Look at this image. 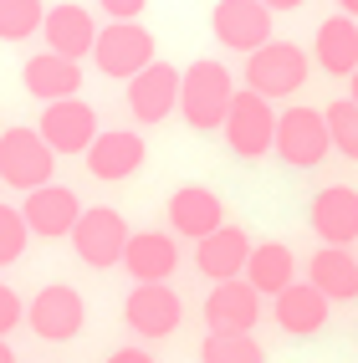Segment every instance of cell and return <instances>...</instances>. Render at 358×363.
<instances>
[{
	"instance_id": "1",
	"label": "cell",
	"mask_w": 358,
	"mask_h": 363,
	"mask_svg": "<svg viewBox=\"0 0 358 363\" xmlns=\"http://www.w3.org/2000/svg\"><path fill=\"white\" fill-rule=\"evenodd\" d=\"M230 103H235V82H230V67L215 62V57H200L184 67V87H179V113L189 128H225L230 118Z\"/></svg>"
},
{
	"instance_id": "2",
	"label": "cell",
	"mask_w": 358,
	"mask_h": 363,
	"mask_svg": "<svg viewBox=\"0 0 358 363\" xmlns=\"http://www.w3.org/2000/svg\"><path fill=\"white\" fill-rule=\"evenodd\" d=\"M57 169V149L41 138V128H6L0 133V179L21 195H36V189L52 184Z\"/></svg>"
},
{
	"instance_id": "3",
	"label": "cell",
	"mask_w": 358,
	"mask_h": 363,
	"mask_svg": "<svg viewBox=\"0 0 358 363\" xmlns=\"http://www.w3.org/2000/svg\"><path fill=\"white\" fill-rule=\"evenodd\" d=\"M128 240H133V230H128L123 215L113 205H92V210H82L77 230H72V251H77V261L92 266V272H108V266H123Z\"/></svg>"
},
{
	"instance_id": "4",
	"label": "cell",
	"mask_w": 358,
	"mask_h": 363,
	"mask_svg": "<svg viewBox=\"0 0 358 363\" xmlns=\"http://www.w3.org/2000/svg\"><path fill=\"white\" fill-rule=\"evenodd\" d=\"M302 82H307V52L297 41H267L261 52L246 57V87L261 92L267 103L292 98Z\"/></svg>"
},
{
	"instance_id": "5",
	"label": "cell",
	"mask_w": 358,
	"mask_h": 363,
	"mask_svg": "<svg viewBox=\"0 0 358 363\" xmlns=\"http://www.w3.org/2000/svg\"><path fill=\"white\" fill-rule=\"evenodd\" d=\"M276 123H281V113H272V103L246 87V92H235L230 118H225L220 133H225L235 159H261V154L276 149Z\"/></svg>"
},
{
	"instance_id": "6",
	"label": "cell",
	"mask_w": 358,
	"mask_h": 363,
	"mask_svg": "<svg viewBox=\"0 0 358 363\" xmlns=\"http://www.w3.org/2000/svg\"><path fill=\"white\" fill-rule=\"evenodd\" d=\"M92 62H98L103 77H123V82H133L143 67L159 62V57H154V36H149V26H138V21H108L103 36H98V46H92Z\"/></svg>"
},
{
	"instance_id": "7",
	"label": "cell",
	"mask_w": 358,
	"mask_h": 363,
	"mask_svg": "<svg viewBox=\"0 0 358 363\" xmlns=\"http://www.w3.org/2000/svg\"><path fill=\"white\" fill-rule=\"evenodd\" d=\"M332 149L328 133V113L323 108H286L276 123V159L292 169H318Z\"/></svg>"
},
{
	"instance_id": "8",
	"label": "cell",
	"mask_w": 358,
	"mask_h": 363,
	"mask_svg": "<svg viewBox=\"0 0 358 363\" xmlns=\"http://www.w3.org/2000/svg\"><path fill=\"white\" fill-rule=\"evenodd\" d=\"M87 323V302L77 286H67V281H52V286H41V292L26 302V328L36 337H46V343H67V337H77Z\"/></svg>"
},
{
	"instance_id": "9",
	"label": "cell",
	"mask_w": 358,
	"mask_h": 363,
	"mask_svg": "<svg viewBox=\"0 0 358 363\" xmlns=\"http://www.w3.org/2000/svg\"><path fill=\"white\" fill-rule=\"evenodd\" d=\"M210 31H215L220 46L251 57V52H261V46L272 41V11L261 6V0H215Z\"/></svg>"
},
{
	"instance_id": "10",
	"label": "cell",
	"mask_w": 358,
	"mask_h": 363,
	"mask_svg": "<svg viewBox=\"0 0 358 363\" xmlns=\"http://www.w3.org/2000/svg\"><path fill=\"white\" fill-rule=\"evenodd\" d=\"M184 318V302L169 281H138L128 302H123V323L138 333V337H169Z\"/></svg>"
},
{
	"instance_id": "11",
	"label": "cell",
	"mask_w": 358,
	"mask_h": 363,
	"mask_svg": "<svg viewBox=\"0 0 358 363\" xmlns=\"http://www.w3.org/2000/svg\"><path fill=\"white\" fill-rule=\"evenodd\" d=\"M41 138L52 143L57 154H82L87 159V149L98 143V108L92 103H82V98H67V103H46V113H41Z\"/></svg>"
},
{
	"instance_id": "12",
	"label": "cell",
	"mask_w": 358,
	"mask_h": 363,
	"mask_svg": "<svg viewBox=\"0 0 358 363\" xmlns=\"http://www.w3.org/2000/svg\"><path fill=\"white\" fill-rule=\"evenodd\" d=\"M179 87H184V72L169 67V62H154L143 67L138 77L128 82V113L138 118V123H164L174 108H179Z\"/></svg>"
},
{
	"instance_id": "13",
	"label": "cell",
	"mask_w": 358,
	"mask_h": 363,
	"mask_svg": "<svg viewBox=\"0 0 358 363\" xmlns=\"http://www.w3.org/2000/svg\"><path fill=\"white\" fill-rule=\"evenodd\" d=\"M169 225H174V235H184V240H195V246H200L205 235H215V230L230 225V220H225V205H220L215 189L179 184L174 195H169Z\"/></svg>"
},
{
	"instance_id": "14",
	"label": "cell",
	"mask_w": 358,
	"mask_h": 363,
	"mask_svg": "<svg viewBox=\"0 0 358 363\" xmlns=\"http://www.w3.org/2000/svg\"><path fill=\"white\" fill-rule=\"evenodd\" d=\"M251 251H256V240L241 225H220L215 235H205L200 246H195V266H200L215 286H220V281H241L246 266H251Z\"/></svg>"
},
{
	"instance_id": "15",
	"label": "cell",
	"mask_w": 358,
	"mask_h": 363,
	"mask_svg": "<svg viewBox=\"0 0 358 363\" xmlns=\"http://www.w3.org/2000/svg\"><path fill=\"white\" fill-rule=\"evenodd\" d=\"M143 159H149L143 133H133V128H108V133H98V143L87 149V174L103 179V184H118V179L138 174Z\"/></svg>"
},
{
	"instance_id": "16",
	"label": "cell",
	"mask_w": 358,
	"mask_h": 363,
	"mask_svg": "<svg viewBox=\"0 0 358 363\" xmlns=\"http://www.w3.org/2000/svg\"><path fill=\"white\" fill-rule=\"evenodd\" d=\"M41 36H46V52L82 62V57H92V46H98L103 31H98V21H92V11H82V6H72V0H62V6L46 11Z\"/></svg>"
},
{
	"instance_id": "17",
	"label": "cell",
	"mask_w": 358,
	"mask_h": 363,
	"mask_svg": "<svg viewBox=\"0 0 358 363\" xmlns=\"http://www.w3.org/2000/svg\"><path fill=\"white\" fill-rule=\"evenodd\" d=\"M21 215H26L31 235H41V240H62V235L77 230V220H82V200L72 195L67 184H46V189H36V195H26Z\"/></svg>"
},
{
	"instance_id": "18",
	"label": "cell",
	"mask_w": 358,
	"mask_h": 363,
	"mask_svg": "<svg viewBox=\"0 0 358 363\" xmlns=\"http://www.w3.org/2000/svg\"><path fill=\"white\" fill-rule=\"evenodd\" d=\"M313 235L323 246H353L358 240V189L353 184H328L313 200Z\"/></svg>"
},
{
	"instance_id": "19",
	"label": "cell",
	"mask_w": 358,
	"mask_h": 363,
	"mask_svg": "<svg viewBox=\"0 0 358 363\" xmlns=\"http://www.w3.org/2000/svg\"><path fill=\"white\" fill-rule=\"evenodd\" d=\"M261 318V292L241 277V281H220V286H210V297H205V323L210 333H251Z\"/></svg>"
},
{
	"instance_id": "20",
	"label": "cell",
	"mask_w": 358,
	"mask_h": 363,
	"mask_svg": "<svg viewBox=\"0 0 358 363\" xmlns=\"http://www.w3.org/2000/svg\"><path fill=\"white\" fill-rule=\"evenodd\" d=\"M21 82H26V92L41 98V103H67V98H77V87H82V67L72 57H57V52H36L21 67Z\"/></svg>"
},
{
	"instance_id": "21",
	"label": "cell",
	"mask_w": 358,
	"mask_h": 363,
	"mask_svg": "<svg viewBox=\"0 0 358 363\" xmlns=\"http://www.w3.org/2000/svg\"><path fill=\"white\" fill-rule=\"evenodd\" d=\"M328 307H332V302L318 292L313 281H292L281 297H272V318H276L281 333L313 337V333H323V323H328Z\"/></svg>"
},
{
	"instance_id": "22",
	"label": "cell",
	"mask_w": 358,
	"mask_h": 363,
	"mask_svg": "<svg viewBox=\"0 0 358 363\" xmlns=\"http://www.w3.org/2000/svg\"><path fill=\"white\" fill-rule=\"evenodd\" d=\"M313 62L328 72V77H353L358 72V21L353 16H328L318 36H313Z\"/></svg>"
},
{
	"instance_id": "23",
	"label": "cell",
	"mask_w": 358,
	"mask_h": 363,
	"mask_svg": "<svg viewBox=\"0 0 358 363\" xmlns=\"http://www.w3.org/2000/svg\"><path fill=\"white\" fill-rule=\"evenodd\" d=\"M123 266H128L133 286H138V281H169L174 266H179V240H174L169 230H133Z\"/></svg>"
},
{
	"instance_id": "24",
	"label": "cell",
	"mask_w": 358,
	"mask_h": 363,
	"mask_svg": "<svg viewBox=\"0 0 358 363\" xmlns=\"http://www.w3.org/2000/svg\"><path fill=\"white\" fill-rule=\"evenodd\" d=\"M307 281H313L328 302H358V256L343 251V246H323L307 261Z\"/></svg>"
},
{
	"instance_id": "25",
	"label": "cell",
	"mask_w": 358,
	"mask_h": 363,
	"mask_svg": "<svg viewBox=\"0 0 358 363\" xmlns=\"http://www.w3.org/2000/svg\"><path fill=\"white\" fill-rule=\"evenodd\" d=\"M246 281L256 286L261 297H281L286 286L297 281V256H292V246H281V240H261V246L251 251Z\"/></svg>"
},
{
	"instance_id": "26",
	"label": "cell",
	"mask_w": 358,
	"mask_h": 363,
	"mask_svg": "<svg viewBox=\"0 0 358 363\" xmlns=\"http://www.w3.org/2000/svg\"><path fill=\"white\" fill-rule=\"evenodd\" d=\"M200 363H267V348L251 333H210L200 343Z\"/></svg>"
},
{
	"instance_id": "27",
	"label": "cell",
	"mask_w": 358,
	"mask_h": 363,
	"mask_svg": "<svg viewBox=\"0 0 358 363\" xmlns=\"http://www.w3.org/2000/svg\"><path fill=\"white\" fill-rule=\"evenodd\" d=\"M46 11L41 0H0V41H26L46 26Z\"/></svg>"
},
{
	"instance_id": "28",
	"label": "cell",
	"mask_w": 358,
	"mask_h": 363,
	"mask_svg": "<svg viewBox=\"0 0 358 363\" xmlns=\"http://www.w3.org/2000/svg\"><path fill=\"white\" fill-rule=\"evenodd\" d=\"M328 133H332V149H338L343 159L358 164V103L353 98H338V103H328Z\"/></svg>"
},
{
	"instance_id": "29",
	"label": "cell",
	"mask_w": 358,
	"mask_h": 363,
	"mask_svg": "<svg viewBox=\"0 0 358 363\" xmlns=\"http://www.w3.org/2000/svg\"><path fill=\"white\" fill-rule=\"evenodd\" d=\"M26 235H31L26 215H21L16 205H0V266L21 261V251H26Z\"/></svg>"
},
{
	"instance_id": "30",
	"label": "cell",
	"mask_w": 358,
	"mask_h": 363,
	"mask_svg": "<svg viewBox=\"0 0 358 363\" xmlns=\"http://www.w3.org/2000/svg\"><path fill=\"white\" fill-rule=\"evenodd\" d=\"M21 323H26V307H21V297L0 281V337H6L11 328H21Z\"/></svg>"
},
{
	"instance_id": "31",
	"label": "cell",
	"mask_w": 358,
	"mask_h": 363,
	"mask_svg": "<svg viewBox=\"0 0 358 363\" xmlns=\"http://www.w3.org/2000/svg\"><path fill=\"white\" fill-rule=\"evenodd\" d=\"M149 0H98V11H108V21H138V11Z\"/></svg>"
},
{
	"instance_id": "32",
	"label": "cell",
	"mask_w": 358,
	"mask_h": 363,
	"mask_svg": "<svg viewBox=\"0 0 358 363\" xmlns=\"http://www.w3.org/2000/svg\"><path fill=\"white\" fill-rule=\"evenodd\" d=\"M108 363H154V353L149 348H118V353H108Z\"/></svg>"
},
{
	"instance_id": "33",
	"label": "cell",
	"mask_w": 358,
	"mask_h": 363,
	"mask_svg": "<svg viewBox=\"0 0 358 363\" xmlns=\"http://www.w3.org/2000/svg\"><path fill=\"white\" fill-rule=\"evenodd\" d=\"M261 6L276 16V11H297V6H307V0H261Z\"/></svg>"
},
{
	"instance_id": "34",
	"label": "cell",
	"mask_w": 358,
	"mask_h": 363,
	"mask_svg": "<svg viewBox=\"0 0 358 363\" xmlns=\"http://www.w3.org/2000/svg\"><path fill=\"white\" fill-rule=\"evenodd\" d=\"M0 363H16V348L6 343V337H0Z\"/></svg>"
},
{
	"instance_id": "35",
	"label": "cell",
	"mask_w": 358,
	"mask_h": 363,
	"mask_svg": "<svg viewBox=\"0 0 358 363\" xmlns=\"http://www.w3.org/2000/svg\"><path fill=\"white\" fill-rule=\"evenodd\" d=\"M338 11H343V16H353V21H358V0H338Z\"/></svg>"
},
{
	"instance_id": "36",
	"label": "cell",
	"mask_w": 358,
	"mask_h": 363,
	"mask_svg": "<svg viewBox=\"0 0 358 363\" xmlns=\"http://www.w3.org/2000/svg\"><path fill=\"white\" fill-rule=\"evenodd\" d=\"M348 82H353V92H348V98H353V103H358V72H353V77H348Z\"/></svg>"
}]
</instances>
